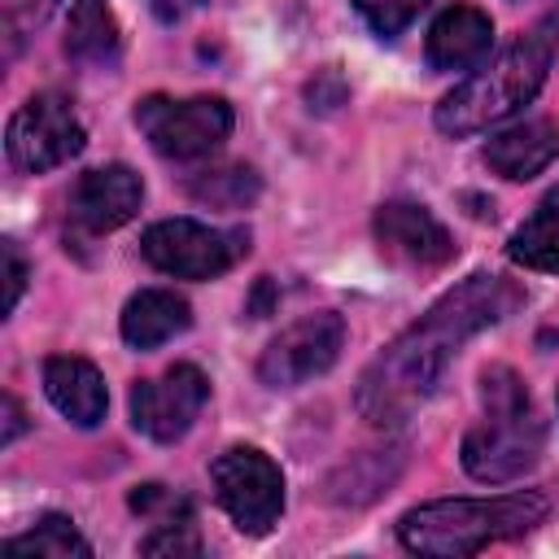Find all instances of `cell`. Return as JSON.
Returning <instances> with one entry per match:
<instances>
[{
	"label": "cell",
	"instance_id": "obj_1",
	"mask_svg": "<svg viewBox=\"0 0 559 559\" xmlns=\"http://www.w3.org/2000/svg\"><path fill=\"white\" fill-rule=\"evenodd\" d=\"M524 306V288L507 275L476 271L463 284H454L445 297L428 306L419 323H411L397 341H389L367 371L358 376L354 406L371 428H397L406 424L441 384L450 358L459 345H467L476 332L502 323Z\"/></svg>",
	"mask_w": 559,
	"mask_h": 559
},
{
	"label": "cell",
	"instance_id": "obj_2",
	"mask_svg": "<svg viewBox=\"0 0 559 559\" xmlns=\"http://www.w3.org/2000/svg\"><path fill=\"white\" fill-rule=\"evenodd\" d=\"M559 57V26L542 22L515 44H507L493 61H480L472 79H463L450 96H441L432 122L441 135L463 140L476 131H489L507 118H515L546 83L550 66Z\"/></svg>",
	"mask_w": 559,
	"mask_h": 559
},
{
	"label": "cell",
	"instance_id": "obj_3",
	"mask_svg": "<svg viewBox=\"0 0 559 559\" xmlns=\"http://www.w3.org/2000/svg\"><path fill=\"white\" fill-rule=\"evenodd\" d=\"M550 502L537 489H515L502 498H441L411 507L397 520V537L411 555L428 559H467L493 542L524 537L546 520Z\"/></svg>",
	"mask_w": 559,
	"mask_h": 559
},
{
	"label": "cell",
	"instance_id": "obj_4",
	"mask_svg": "<svg viewBox=\"0 0 559 559\" xmlns=\"http://www.w3.org/2000/svg\"><path fill=\"white\" fill-rule=\"evenodd\" d=\"M480 402H485V415L463 437L467 476L480 485H507L533 472L546 450V419L537 415L524 380L511 367L493 362L480 376Z\"/></svg>",
	"mask_w": 559,
	"mask_h": 559
},
{
	"label": "cell",
	"instance_id": "obj_5",
	"mask_svg": "<svg viewBox=\"0 0 559 559\" xmlns=\"http://www.w3.org/2000/svg\"><path fill=\"white\" fill-rule=\"evenodd\" d=\"M140 253L148 266L175 280H214L231 271L249 253V231L210 227L197 218H162L140 236Z\"/></svg>",
	"mask_w": 559,
	"mask_h": 559
},
{
	"label": "cell",
	"instance_id": "obj_6",
	"mask_svg": "<svg viewBox=\"0 0 559 559\" xmlns=\"http://www.w3.org/2000/svg\"><path fill=\"white\" fill-rule=\"evenodd\" d=\"M231 122H236V114L223 96H188V100L144 96L135 105V127L144 131L153 153H162L170 162L210 157L231 135Z\"/></svg>",
	"mask_w": 559,
	"mask_h": 559
},
{
	"label": "cell",
	"instance_id": "obj_7",
	"mask_svg": "<svg viewBox=\"0 0 559 559\" xmlns=\"http://www.w3.org/2000/svg\"><path fill=\"white\" fill-rule=\"evenodd\" d=\"M214 498L231 515V524L249 537H262L284 515V472L258 445H231L210 467Z\"/></svg>",
	"mask_w": 559,
	"mask_h": 559
},
{
	"label": "cell",
	"instance_id": "obj_8",
	"mask_svg": "<svg viewBox=\"0 0 559 559\" xmlns=\"http://www.w3.org/2000/svg\"><path fill=\"white\" fill-rule=\"evenodd\" d=\"M83 122L61 92H35L4 131V153L22 175H44L83 153Z\"/></svg>",
	"mask_w": 559,
	"mask_h": 559
},
{
	"label": "cell",
	"instance_id": "obj_9",
	"mask_svg": "<svg viewBox=\"0 0 559 559\" xmlns=\"http://www.w3.org/2000/svg\"><path fill=\"white\" fill-rule=\"evenodd\" d=\"M345 345V319L336 310H314L288 323L258 358V380L266 389H297L314 376H323Z\"/></svg>",
	"mask_w": 559,
	"mask_h": 559
},
{
	"label": "cell",
	"instance_id": "obj_10",
	"mask_svg": "<svg viewBox=\"0 0 559 559\" xmlns=\"http://www.w3.org/2000/svg\"><path fill=\"white\" fill-rule=\"evenodd\" d=\"M205 397H210V380L201 376V367L175 362L162 376L131 384V424L148 441L170 445V441H179L197 424Z\"/></svg>",
	"mask_w": 559,
	"mask_h": 559
},
{
	"label": "cell",
	"instance_id": "obj_11",
	"mask_svg": "<svg viewBox=\"0 0 559 559\" xmlns=\"http://www.w3.org/2000/svg\"><path fill=\"white\" fill-rule=\"evenodd\" d=\"M371 231H376L380 253L397 266L432 271V266H445L454 258L450 231L415 201H384L371 218Z\"/></svg>",
	"mask_w": 559,
	"mask_h": 559
},
{
	"label": "cell",
	"instance_id": "obj_12",
	"mask_svg": "<svg viewBox=\"0 0 559 559\" xmlns=\"http://www.w3.org/2000/svg\"><path fill=\"white\" fill-rule=\"evenodd\" d=\"M140 201H144L140 175L122 162H109V166L79 175V183L70 192V223L83 227L87 236H105V231H118L122 223H131Z\"/></svg>",
	"mask_w": 559,
	"mask_h": 559
},
{
	"label": "cell",
	"instance_id": "obj_13",
	"mask_svg": "<svg viewBox=\"0 0 559 559\" xmlns=\"http://www.w3.org/2000/svg\"><path fill=\"white\" fill-rule=\"evenodd\" d=\"M489 48H493L489 13H480L476 4H450L428 26L424 57L432 70H476L480 61H489Z\"/></svg>",
	"mask_w": 559,
	"mask_h": 559
},
{
	"label": "cell",
	"instance_id": "obj_14",
	"mask_svg": "<svg viewBox=\"0 0 559 559\" xmlns=\"http://www.w3.org/2000/svg\"><path fill=\"white\" fill-rule=\"evenodd\" d=\"M44 393L74 428H96L109 406L105 376L87 358H74V354H52L44 362Z\"/></svg>",
	"mask_w": 559,
	"mask_h": 559
},
{
	"label": "cell",
	"instance_id": "obj_15",
	"mask_svg": "<svg viewBox=\"0 0 559 559\" xmlns=\"http://www.w3.org/2000/svg\"><path fill=\"white\" fill-rule=\"evenodd\" d=\"M559 157V127L550 118H524L515 127H502L485 144V166L502 179H533Z\"/></svg>",
	"mask_w": 559,
	"mask_h": 559
},
{
	"label": "cell",
	"instance_id": "obj_16",
	"mask_svg": "<svg viewBox=\"0 0 559 559\" xmlns=\"http://www.w3.org/2000/svg\"><path fill=\"white\" fill-rule=\"evenodd\" d=\"M188 323H192V306L179 293H170V288H140L122 306V323L118 328H122V341L131 349H157L170 336L188 332Z\"/></svg>",
	"mask_w": 559,
	"mask_h": 559
},
{
	"label": "cell",
	"instance_id": "obj_17",
	"mask_svg": "<svg viewBox=\"0 0 559 559\" xmlns=\"http://www.w3.org/2000/svg\"><path fill=\"white\" fill-rule=\"evenodd\" d=\"M118 48H122V35L109 0H74L66 17V57L83 66H109L118 61Z\"/></svg>",
	"mask_w": 559,
	"mask_h": 559
},
{
	"label": "cell",
	"instance_id": "obj_18",
	"mask_svg": "<svg viewBox=\"0 0 559 559\" xmlns=\"http://www.w3.org/2000/svg\"><path fill=\"white\" fill-rule=\"evenodd\" d=\"M507 258H511L515 266L559 275V188H550V192L537 201V210L511 231Z\"/></svg>",
	"mask_w": 559,
	"mask_h": 559
},
{
	"label": "cell",
	"instance_id": "obj_19",
	"mask_svg": "<svg viewBox=\"0 0 559 559\" xmlns=\"http://www.w3.org/2000/svg\"><path fill=\"white\" fill-rule=\"evenodd\" d=\"M4 555H13V559H92V542L74 528V520L44 515L35 528L9 537Z\"/></svg>",
	"mask_w": 559,
	"mask_h": 559
},
{
	"label": "cell",
	"instance_id": "obj_20",
	"mask_svg": "<svg viewBox=\"0 0 559 559\" xmlns=\"http://www.w3.org/2000/svg\"><path fill=\"white\" fill-rule=\"evenodd\" d=\"M188 192L201 201V205H214V210H245L258 201L262 192V179L253 166H214V170H201L188 179Z\"/></svg>",
	"mask_w": 559,
	"mask_h": 559
},
{
	"label": "cell",
	"instance_id": "obj_21",
	"mask_svg": "<svg viewBox=\"0 0 559 559\" xmlns=\"http://www.w3.org/2000/svg\"><path fill=\"white\" fill-rule=\"evenodd\" d=\"M432 0H354V9H358V17L380 35V39H393V35H402L424 9H428Z\"/></svg>",
	"mask_w": 559,
	"mask_h": 559
},
{
	"label": "cell",
	"instance_id": "obj_22",
	"mask_svg": "<svg viewBox=\"0 0 559 559\" xmlns=\"http://www.w3.org/2000/svg\"><path fill=\"white\" fill-rule=\"evenodd\" d=\"M140 555H175V559H197L201 555V537H197V524L192 515L183 520H162L144 542H140Z\"/></svg>",
	"mask_w": 559,
	"mask_h": 559
},
{
	"label": "cell",
	"instance_id": "obj_23",
	"mask_svg": "<svg viewBox=\"0 0 559 559\" xmlns=\"http://www.w3.org/2000/svg\"><path fill=\"white\" fill-rule=\"evenodd\" d=\"M0 9H4V35L17 44L57 9V0H0Z\"/></svg>",
	"mask_w": 559,
	"mask_h": 559
},
{
	"label": "cell",
	"instance_id": "obj_24",
	"mask_svg": "<svg viewBox=\"0 0 559 559\" xmlns=\"http://www.w3.org/2000/svg\"><path fill=\"white\" fill-rule=\"evenodd\" d=\"M0 258H4V314H13V306L22 301V288H26V280H31V266H26V258H22V249L13 245V240H0Z\"/></svg>",
	"mask_w": 559,
	"mask_h": 559
},
{
	"label": "cell",
	"instance_id": "obj_25",
	"mask_svg": "<svg viewBox=\"0 0 559 559\" xmlns=\"http://www.w3.org/2000/svg\"><path fill=\"white\" fill-rule=\"evenodd\" d=\"M22 428H26V415H22L17 397L4 393V432H0V445H13V441L22 437Z\"/></svg>",
	"mask_w": 559,
	"mask_h": 559
}]
</instances>
